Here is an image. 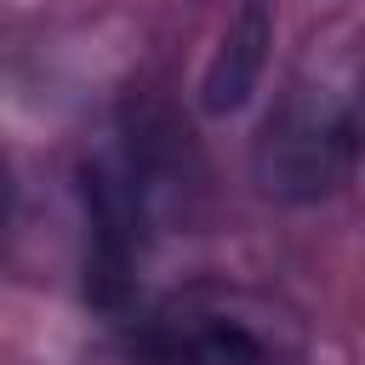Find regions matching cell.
Listing matches in <instances>:
<instances>
[{
	"label": "cell",
	"mask_w": 365,
	"mask_h": 365,
	"mask_svg": "<svg viewBox=\"0 0 365 365\" xmlns=\"http://www.w3.org/2000/svg\"><path fill=\"white\" fill-rule=\"evenodd\" d=\"M359 148V120L342 97L297 86L257 137V177L279 200H319L331 194Z\"/></svg>",
	"instance_id": "6da1fadb"
},
{
	"label": "cell",
	"mask_w": 365,
	"mask_h": 365,
	"mask_svg": "<svg viewBox=\"0 0 365 365\" xmlns=\"http://www.w3.org/2000/svg\"><path fill=\"white\" fill-rule=\"evenodd\" d=\"M80 200H86V297L120 314L137 291L143 262V188L125 165L91 160L80 171Z\"/></svg>",
	"instance_id": "7a4b0ae2"
},
{
	"label": "cell",
	"mask_w": 365,
	"mask_h": 365,
	"mask_svg": "<svg viewBox=\"0 0 365 365\" xmlns=\"http://www.w3.org/2000/svg\"><path fill=\"white\" fill-rule=\"evenodd\" d=\"M268 46H274V17H268L262 0H245L240 17H234L228 34H222L211 68H205L200 103H205L211 114H234V108L257 91V80H262V68H268Z\"/></svg>",
	"instance_id": "3957f363"
},
{
	"label": "cell",
	"mask_w": 365,
	"mask_h": 365,
	"mask_svg": "<svg viewBox=\"0 0 365 365\" xmlns=\"http://www.w3.org/2000/svg\"><path fill=\"white\" fill-rule=\"evenodd\" d=\"M148 365H262V348L245 325L222 314H171L143 336Z\"/></svg>",
	"instance_id": "277c9868"
}]
</instances>
